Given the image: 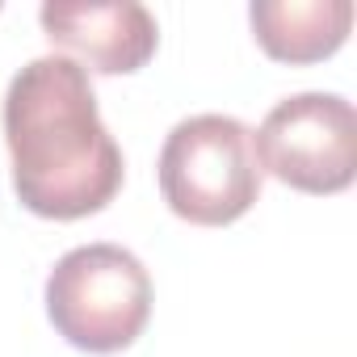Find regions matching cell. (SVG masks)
Instances as JSON below:
<instances>
[{"mask_svg":"<svg viewBox=\"0 0 357 357\" xmlns=\"http://www.w3.org/2000/svg\"><path fill=\"white\" fill-rule=\"evenodd\" d=\"M13 190L38 219L97 215L122 190V147L101 122L89 72L68 55L30 59L5 93Z\"/></svg>","mask_w":357,"mask_h":357,"instance_id":"6da1fadb","label":"cell"},{"mask_svg":"<svg viewBox=\"0 0 357 357\" xmlns=\"http://www.w3.org/2000/svg\"><path fill=\"white\" fill-rule=\"evenodd\" d=\"M261 51L278 63H319L336 55L353 26L349 0H257L248 9Z\"/></svg>","mask_w":357,"mask_h":357,"instance_id":"8992f818","label":"cell"},{"mask_svg":"<svg viewBox=\"0 0 357 357\" xmlns=\"http://www.w3.org/2000/svg\"><path fill=\"white\" fill-rule=\"evenodd\" d=\"M55 332L84 353H122L151 315V273L122 244H80L47 278Z\"/></svg>","mask_w":357,"mask_h":357,"instance_id":"3957f363","label":"cell"},{"mask_svg":"<svg viewBox=\"0 0 357 357\" xmlns=\"http://www.w3.org/2000/svg\"><path fill=\"white\" fill-rule=\"evenodd\" d=\"M38 22L51 47L68 51V59L76 55L84 72H101V76L139 72L160 47L155 17L135 0H114V5L51 0V5L38 9Z\"/></svg>","mask_w":357,"mask_h":357,"instance_id":"5b68a950","label":"cell"},{"mask_svg":"<svg viewBox=\"0 0 357 357\" xmlns=\"http://www.w3.org/2000/svg\"><path fill=\"white\" fill-rule=\"evenodd\" d=\"M252 151L298 194H340L357 176V114L340 93H294L265 114Z\"/></svg>","mask_w":357,"mask_h":357,"instance_id":"277c9868","label":"cell"},{"mask_svg":"<svg viewBox=\"0 0 357 357\" xmlns=\"http://www.w3.org/2000/svg\"><path fill=\"white\" fill-rule=\"evenodd\" d=\"M155 168L168 211L198 227H227L261 198L252 130L231 114L181 118L168 130Z\"/></svg>","mask_w":357,"mask_h":357,"instance_id":"7a4b0ae2","label":"cell"}]
</instances>
